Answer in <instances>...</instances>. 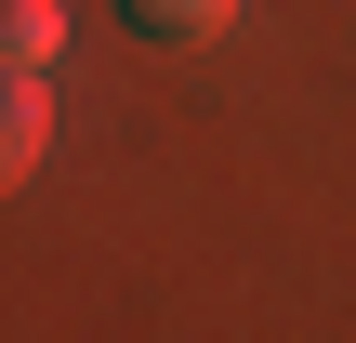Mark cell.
Instances as JSON below:
<instances>
[{
	"mask_svg": "<svg viewBox=\"0 0 356 343\" xmlns=\"http://www.w3.org/2000/svg\"><path fill=\"white\" fill-rule=\"evenodd\" d=\"M40 145H53V93H40V66H13V93H0V172L26 185Z\"/></svg>",
	"mask_w": 356,
	"mask_h": 343,
	"instance_id": "cell-1",
	"label": "cell"
},
{
	"mask_svg": "<svg viewBox=\"0 0 356 343\" xmlns=\"http://www.w3.org/2000/svg\"><path fill=\"white\" fill-rule=\"evenodd\" d=\"M225 13H238V0H119V26H132V40H159V53L225 40Z\"/></svg>",
	"mask_w": 356,
	"mask_h": 343,
	"instance_id": "cell-2",
	"label": "cell"
},
{
	"mask_svg": "<svg viewBox=\"0 0 356 343\" xmlns=\"http://www.w3.org/2000/svg\"><path fill=\"white\" fill-rule=\"evenodd\" d=\"M0 40H13V66H53V40H66V0H13V13H0Z\"/></svg>",
	"mask_w": 356,
	"mask_h": 343,
	"instance_id": "cell-3",
	"label": "cell"
}]
</instances>
